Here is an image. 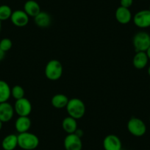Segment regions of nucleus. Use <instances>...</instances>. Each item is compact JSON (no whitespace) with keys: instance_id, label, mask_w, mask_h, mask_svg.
I'll return each mask as SVG.
<instances>
[{"instance_id":"7ed1b4c3","label":"nucleus","mask_w":150,"mask_h":150,"mask_svg":"<svg viewBox=\"0 0 150 150\" xmlns=\"http://www.w3.org/2000/svg\"><path fill=\"white\" fill-rule=\"evenodd\" d=\"M63 65L57 60H50L47 63L45 67L46 77L52 81L59 80L63 75Z\"/></svg>"},{"instance_id":"412c9836","label":"nucleus","mask_w":150,"mask_h":150,"mask_svg":"<svg viewBox=\"0 0 150 150\" xmlns=\"http://www.w3.org/2000/svg\"><path fill=\"white\" fill-rule=\"evenodd\" d=\"M13 13L11 7L6 5H2L0 6V21H6L11 18Z\"/></svg>"},{"instance_id":"cd10ccee","label":"nucleus","mask_w":150,"mask_h":150,"mask_svg":"<svg viewBox=\"0 0 150 150\" xmlns=\"http://www.w3.org/2000/svg\"><path fill=\"white\" fill-rule=\"evenodd\" d=\"M2 125H3V122H2V121H0V130L2 129Z\"/></svg>"},{"instance_id":"f03ea898","label":"nucleus","mask_w":150,"mask_h":150,"mask_svg":"<svg viewBox=\"0 0 150 150\" xmlns=\"http://www.w3.org/2000/svg\"><path fill=\"white\" fill-rule=\"evenodd\" d=\"M66 108L69 116L77 120L83 118L86 113V105L84 102L78 98L69 99Z\"/></svg>"},{"instance_id":"b1692460","label":"nucleus","mask_w":150,"mask_h":150,"mask_svg":"<svg viewBox=\"0 0 150 150\" xmlns=\"http://www.w3.org/2000/svg\"><path fill=\"white\" fill-rule=\"evenodd\" d=\"M133 4V0H120V5L122 7L129 8Z\"/></svg>"},{"instance_id":"393cba45","label":"nucleus","mask_w":150,"mask_h":150,"mask_svg":"<svg viewBox=\"0 0 150 150\" xmlns=\"http://www.w3.org/2000/svg\"><path fill=\"white\" fill-rule=\"evenodd\" d=\"M74 133L76 134V135H77V136L80 137V138H82V136H83V130H80V129H77V130H76V132H74Z\"/></svg>"},{"instance_id":"5701e85b","label":"nucleus","mask_w":150,"mask_h":150,"mask_svg":"<svg viewBox=\"0 0 150 150\" xmlns=\"http://www.w3.org/2000/svg\"><path fill=\"white\" fill-rule=\"evenodd\" d=\"M13 43L11 40L8 38H5L3 39L0 41V49L3 50L5 52L9 51L11 48H12Z\"/></svg>"},{"instance_id":"6e6552de","label":"nucleus","mask_w":150,"mask_h":150,"mask_svg":"<svg viewBox=\"0 0 150 150\" xmlns=\"http://www.w3.org/2000/svg\"><path fill=\"white\" fill-rule=\"evenodd\" d=\"M134 24L140 28H147L150 27L149 10H142L135 13L133 18Z\"/></svg>"},{"instance_id":"a211bd4d","label":"nucleus","mask_w":150,"mask_h":150,"mask_svg":"<svg viewBox=\"0 0 150 150\" xmlns=\"http://www.w3.org/2000/svg\"><path fill=\"white\" fill-rule=\"evenodd\" d=\"M62 127L66 133H74L77 129V119H74L71 116L66 117L62 122Z\"/></svg>"},{"instance_id":"2f4dec72","label":"nucleus","mask_w":150,"mask_h":150,"mask_svg":"<svg viewBox=\"0 0 150 150\" xmlns=\"http://www.w3.org/2000/svg\"><path fill=\"white\" fill-rule=\"evenodd\" d=\"M149 122H150V117H149Z\"/></svg>"},{"instance_id":"ddd939ff","label":"nucleus","mask_w":150,"mask_h":150,"mask_svg":"<svg viewBox=\"0 0 150 150\" xmlns=\"http://www.w3.org/2000/svg\"><path fill=\"white\" fill-rule=\"evenodd\" d=\"M31 127V120L28 116H18L15 122V128L18 133L28 132Z\"/></svg>"},{"instance_id":"a878e982","label":"nucleus","mask_w":150,"mask_h":150,"mask_svg":"<svg viewBox=\"0 0 150 150\" xmlns=\"http://www.w3.org/2000/svg\"><path fill=\"white\" fill-rule=\"evenodd\" d=\"M5 57V52L0 49V61H2Z\"/></svg>"},{"instance_id":"20e7f679","label":"nucleus","mask_w":150,"mask_h":150,"mask_svg":"<svg viewBox=\"0 0 150 150\" xmlns=\"http://www.w3.org/2000/svg\"><path fill=\"white\" fill-rule=\"evenodd\" d=\"M132 44L136 52H146L150 47V35L146 32H138L133 37Z\"/></svg>"},{"instance_id":"6ab92c4d","label":"nucleus","mask_w":150,"mask_h":150,"mask_svg":"<svg viewBox=\"0 0 150 150\" xmlns=\"http://www.w3.org/2000/svg\"><path fill=\"white\" fill-rule=\"evenodd\" d=\"M69 101V98L66 95L62 94V93H57L52 98L51 102L53 107L57 108V109H61V108H66Z\"/></svg>"},{"instance_id":"f257e3e1","label":"nucleus","mask_w":150,"mask_h":150,"mask_svg":"<svg viewBox=\"0 0 150 150\" xmlns=\"http://www.w3.org/2000/svg\"><path fill=\"white\" fill-rule=\"evenodd\" d=\"M39 143L38 137L32 132H22L18 135V146L24 150L35 149Z\"/></svg>"},{"instance_id":"c85d7f7f","label":"nucleus","mask_w":150,"mask_h":150,"mask_svg":"<svg viewBox=\"0 0 150 150\" xmlns=\"http://www.w3.org/2000/svg\"><path fill=\"white\" fill-rule=\"evenodd\" d=\"M2 30V21H0V32Z\"/></svg>"},{"instance_id":"c756f323","label":"nucleus","mask_w":150,"mask_h":150,"mask_svg":"<svg viewBox=\"0 0 150 150\" xmlns=\"http://www.w3.org/2000/svg\"><path fill=\"white\" fill-rule=\"evenodd\" d=\"M148 74H149V75L150 76V66L149 67V69H148Z\"/></svg>"},{"instance_id":"4be33fe9","label":"nucleus","mask_w":150,"mask_h":150,"mask_svg":"<svg viewBox=\"0 0 150 150\" xmlns=\"http://www.w3.org/2000/svg\"><path fill=\"white\" fill-rule=\"evenodd\" d=\"M11 96L16 99H22L24 97V90L21 86H15L11 88Z\"/></svg>"},{"instance_id":"1a4fd4ad","label":"nucleus","mask_w":150,"mask_h":150,"mask_svg":"<svg viewBox=\"0 0 150 150\" xmlns=\"http://www.w3.org/2000/svg\"><path fill=\"white\" fill-rule=\"evenodd\" d=\"M103 147L105 150H122V144L119 137L110 134L104 138Z\"/></svg>"},{"instance_id":"39448f33","label":"nucleus","mask_w":150,"mask_h":150,"mask_svg":"<svg viewBox=\"0 0 150 150\" xmlns=\"http://www.w3.org/2000/svg\"><path fill=\"white\" fill-rule=\"evenodd\" d=\"M127 129L134 136L141 137L146 132V126L144 121L138 118L132 117L128 122Z\"/></svg>"},{"instance_id":"2eb2a0df","label":"nucleus","mask_w":150,"mask_h":150,"mask_svg":"<svg viewBox=\"0 0 150 150\" xmlns=\"http://www.w3.org/2000/svg\"><path fill=\"white\" fill-rule=\"evenodd\" d=\"M149 57L146 52H138L135 54L132 60L134 67L137 69H143L146 66Z\"/></svg>"},{"instance_id":"7c9ffc66","label":"nucleus","mask_w":150,"mask_h":150,"mask_svg":"<svg viewBox=\"0 0 150 150\" xmlns=\"http://www.w3.org/2000/svg\"><path fill=\"white\" fill-rule=\"evenodd\" d=\"M149 11H150V5H149Z\"/></svg>"},{"instance_id":"0eeeda50","label":"nucleus","mask_w":150,"mask_h":150,"mask_svg":"<svg viewBox=\"0 0 150 150\" xmlns=\"http://www.w3.org/2000/svg\"><path fill=\"white\" fill-rule=\"evenodd\" d=\"M63 145L66 150H82L83 149L81 138L75 133L68 134L63 141Z\"/></svg>"},{"instance_id":"4468645a","label":"nucleus","mask_w":150,"mask_h":150,"mask_svg":"<svg viewBox=\"0 0 150 150\" xmlns=\"http://www.w3.org/2000/svg\"><path fill=\"white\" fill-rule=\"evenodd\" d=\"M24 11L30 17H35L41 12V7L39 4L34 0H28L24 5Z\"/></svg>"},{"instance_id":"f3484780","label":"nucleus","mask_w":150,"mask_h":150,"mask_svg":"<svg viewBox=\"0 0 150 150\" xmlns=\"http://www.w3.org/2000/svg\"><path fill=\"white\" fill-rule=\"evenodd\" d=\"M18 146V135L10 134L5 136L2 141V147L4 150H14Z\"/></svg>"},{"instance_id":"9d476101","label":"nucleus","mask_w":150,"mask_h":150,"mask_svg":"<svg viewBox=\"0 0 150 150\" xmlns=\"http://www.w3.org/2000/svg\"><path fill=\"white\" fill-rule=\"evenodd\" d=\"M29 17L30 16L26 13L24 11L17 10L13 12L11 20V22L16 27H23L28 24L29 21H30Z\"/></svg>"},{"instance_id":"bb28decb","label":"nucleus","mask_w":150,"mask_h":150,"mask_svg":"<svg viewBox=\"0 0 150 150\" xmlns=\"http://www.w3.org/2000/svg\"><path fill=\"white\" fill-rule=\"evenodd\" d=\"M146 52V54H147V56H148V57H149V60H150V47H149V48L148 49V50H147V51Z\"/></svg>"},{"instance_id":"f8f14e48","label":"nucleus","mask_w":150,"mask_h":150,"mask_svg":"<svg viewBox=\"0 0 150 150\" xmlns=\"http://www.w3.org/2000/svg\"><path fill=\"white\" fill-rule=\"evenodd\" d=\"M116 18L119 23L122 24H127L130 22L132 19V13L129 8L119 7L116 11Z\"/></svg>"},{"instance_id":"9b49d317","label":"nucleus","mask_w":150,"mask_h":150,"mask_svg":"<svg viewBox=\"0 0 150 150\" xmlns=\"http://www.w3.org/2000/svg\"><path fill=\"white\" fill-rule=\"evenodd\" d=\"M14 108L9 102L0 103V121L2 122H8L13 119L14 115Z\"/></svg>"},{"instance_id":"dca6fc26","label":"nucleus","mask_w":150,"mask_h":150,"mask_svg":"<svg viewBox=\"0 0 150 150\" xmlns=\"http://www.w3.org/2000/svg\"><path fill=\"white\" fill-rule=\"evenodd\" d=\"M35 23L38 27L41 28H47L51 24L52 18L50 14L47 12L41 11L34 18Z\"/></svg>"},{"instance_id":"aec40b11","label":"nucleus","mask_w":150,"mask_h":150,"mask_svg":"<svg viewBox=\"0 0 150 150\" xmlns=\"http://www.w3.org/2000/svg\"><path fill=\"white\" fill-rule=\"evenodd\" d=\"M11 96V88L8 83L0 80V103L6 102Z\"/></svg>"},{"instance_id":"423d86ee","label":"nucleus","mask_w":150,"mask_h":150,"mask_svg":"<svg viewBox=\"0 0 150 150\" xmlns=\"http://www.w3.org/2000/svg\"><path fill=\"white\" fill-rule=\"evenodd\" d=\"M14 110L18 116H28L32 112V104L25 97L16 100Z\"/></svg>"}]
</instances>
